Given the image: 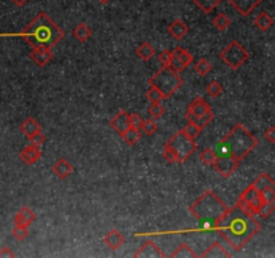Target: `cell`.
Segmentation results:
<instances>
[{
  "mask_svg": "<svg viewBox=\"0 0 275 258\" xmlns=\"http://www.w3.org/2000/svg\"><path fill=\"white\" fill-rule=\"evenodd\" d=\"M42 153H41V149L37 145H28V147H24L23 149L19 153V159H21L22 162L27 165H32V164H35L41 159Z\"/></svg>",
  "mask_w": 275,
  "mask_h": 258,
  "instance_id": "15",
  "label": "cell"
},
{
  "mask_svg": "<svg viewBox=\"0 0 275 258\" xmlns=\"http://www.w3.org/2000/svg\"><path fill=\"white\" fill-rule=\"evenodd\" d=\"M212 23L216 30H219V31H226L229 27V24H231V21H229V18L226 15V14L220 12V14H218V15L213 18Z\"/></svg>",
  "mask_w": 275,
  "mask_h": 258,
  "instance_id": "28",
  "label": "cell"
},
{
  "mask_svg": "<svg viewBox=\"0 0 275 258\" xmlns=\"http://www.w3.org/2000/svg\"><path fill=\"white\" fill-rule=\"evenodd\" d=\"M110 127L113 128L119 136H122L125 132L129 129V113L124 109L119 111L112 120H110Z\"/></svg>",
  "mask_w": 275,
  "mask_h": 258,
  "instance_id": "14",
  "label": "cell"
},
{
  "mask_svg": "<svg viewBox=\"0 0 275 258\" xmlns=\"http://www.w3.org/2000/svg\"><path fill=\"white\" fill-rule=\"evenodd\" d=\"M35 214L31 209L28 207H22L21 210L18 211V214L14 218V225L15 226H26L28 227L32 222L35 221Z\"/></svg>",
  "mask_w": 275,
  "mask_h": 258,
  "instance_id": "18",
  "label": "cell"
},
{
  "mask_svg": "<svg viewBox=\"0 0 275 258\" xmlns=\"http://www.w3.org/2000/svg\"><path fill=\"white\" fill-rule=\"evenodd\" d=\"M202 131H203L202 128L199 127V125H196L195 122H191V121H188L187 125L183 128V132H184L188 137L193 139V140H195V139H196V137L202 133Z\"/></svg>",
  "mask_w": 275,
  "mask_h": 258,
  "instance_id": "35",
  "label": "cell"
},
{
  "mask_svg": "<svg viewBox=\"0 0 275 258\" xmlns=\"http://www.w3.org/2000/svg\"><path fill=\"white\" fill-rule=\"evenodd\" d=\"M148 113H149V116H151V118H153V120H160L161 117L164 116L165 109H164V106H161L160 104H151L149 109H148Z\"/></svg>",
  "mask_w": 275,
  "mask_h": 258,
  "instance_id": "37",
  "label": "cell"
},
{
  "mask_svg": "<svg viewBox=\"0 0 275 258\" xmlns=\"http://www.w3.org/2000/svg\"><path fill=\"white\" fill-rule=\"evenodd\" d=\"M239 163L240 162L232 158L231 155H227V156H218L215 163L212 164V167L223 179H229V176L238 169Z\"/></svg>",
  "mask_w": 275,
  "mask_h": 258,
  "instance_id": "8",
  "label": "cell"
},
{
  "mask_svg": "<svg viewBox=\"0 0 275 258\" xmlns=\"http://www.w3.org/2000/svg\"><path fill=\"white\" fill-rule=\"evenodd\" d=\"M172 258H188V257H197L196 253L193 252L192 249L189 248L188 245H185V243H182V245H179V248L173 252V253L171 254Z\"/></svg>",
  "mask_w": 275,
  "mask_h": 258,
  "instance_id": "29",
  "label": "cell"
},
{
  "mask_svg": "<svg viewBox=\"0 0 275 258\" xmlns=\"http://www.w3.org/2000/svg\"><path fill=\"white\" fill-rule=\"evenodd\" d=\"M157 129H159V125H157L156 120H153V118H151V120H144L142 127H141V132H142L145 136H153L157 132Z\"/></svg>",
  "mask_w": 275,
  "mask_h": 258,
  "instance_id": "33",
  "label": "cell"
},
{
  "mask_svg": "<svg viewBox=\"0 0 275 258\" xmlns=\"http://www.w3.org/2000/svg\"><path fill=\"white\" fill-rule=\"evenodd\" d=\"M162 158H164V160H165L166 163L169 164L179 163V158H177L176 152H175L169 145H165V144H164V149H162Z\"/></svg>",
  "mask_w": 275,
  "mask_h": 258,
  "instance_id": "36",
  "label": "cell"
},
{
  "mask_svg": "<svg viewBox=\"0 0 275 258\" xmlns=\"http://www.w3.org/2000/svg\"><path fill=\"white\" fill-rule=\"evenodd\" d=\"M229 3L239 12V15L249 16L262 3V0H229Z\"/></svg>",
  "mask_w": 275,
  "mask_h": 258,
  "instance_id": "13",
  "label": "cell"
},
{
  "mask_svg": "<svg viewBox=\"0 0 275 258\" xmlns=\"http://www.w3.org/2000/svg\"><path fill=\"white\" fill-rule=\"evenodd\" d=\"M14 258L15 257V254H14V252L11 250L10 248H1L0 249V258Z\"/></svg>",
  "mask_w": 275,
  "mask_h": 258,
  "instance_id": "48",
  "label": "cell"
},
{
  "mask_svg": "<svg viewBox=\"0 0 275 258\" xmlns=\"http://www.w3.org/2000/svg\"><path fill=\"white\" fill-rule=\"evenodd\" d=\"M164 253L156 243L152 241H146L135 253V258H162Z\"/></svg>",
  "mask_w": 275,
  "mask_h": 258,
  "instance_id": "12",
  "label": "cell"
},
{
  "mask_svg": "<svg viewBox=\"0 0 275 258\" xmlns=\"http://www.w3.org/2000/svg\"><path fill=\"white\" fill-rule=\"evenodd\" d=\"M188 31H189V28H188L187 24H185L182 19H175V21L169 24V27H168V34H169L173 39H176V41L184 39V38L187 37Z\"/></svg>",
  "mask_w": 275,
  "mask_h": 258,
  "instance_id": "17",
  "label": "cell"
},
{
  "mask_svg": "<svg viewBox=\"0 0 275 258\" xmlns=\"http://www.w3.org/2000/svg\"><path fill=\"white\" fill-rule=\"evenodd\" d=\"M73 171L74 167L71 165V163H69L68 159L65 158L58 159L57 162L54 163V165H52V172L57 175V178H59V179L62 180L69 178Z\"/></svg>",
  "mask_w": 275,
  "mask_h": 258,
  "instance_id": "16",
  "label": "cell"
},
{
  "mask_svg": "<svg viewBox=\"0 0 275 258\" xmlns=\"http://www.w3.org/2000/svg\"><path fill=\"white\" fill-rule=\"evenodd\" d=\"M145 97L151 101L152 104H160L161 101L165 100V97H164V94L161 93L160 90L157 89L156 86H152V85H149V89L146 90Z\"/></svg>",
  "mask_w": 275,
  "mask_h": 258,
  "instance_id": "30",
  "label": "cell"
},
{
  "mask_svg": "<svg viewBox=\"0 0 275 258\" xmlns=\"http://www.w3.org/2000/svg\"><path fill=\"white\" fill-rule=\"evenodd\" d=\"M208 111H211V106L208 105V102L202 97H196L195 100L188 105L187 112H185V118L188 121L193 122L197 117L203 116L204 113H207Z\"/></svg>",
  "mask_w": 275,
  "mask_h": 258,
  "instance_id": "10",
  "label": "cell"
},
{
  "mask_svg": "<svg viewBox=\"0 0 275 258\" xmlns=\"http://www.w3.org/2000/svg\"><path fill=\"white\" fill-rule=\"evenodd\" d=\"M215 152H216V156H227V155H229V147H227V145H226V142H223L222 140L218 142Z\"/></svg>",
  "mask_w": 275,
  "mask_h": 258,
  "instance_id": "46",
  "label": "cell"
},
{
  "mask_svg": "<svg viewBox=\"0 0 275 258\" xmlns=\"http://www.w3.org/2000/svg\"><path fill=\"white\" fill-rule=\"evenodd\" d=\"M211 70H212V65L209 64L207 59H199L196 64H195V71H196L199 75H202V77L207 75Z\"/></svg>",
  "mask_w": 275,
  "mask_h": 258,
  "instance_id": "34",
  "label": "cell"
},
{
  "mask_svg": "<svg viewBox=\"0 0 275 258\" xmlns=\"http://www.w3.org/2000/svg\"><path fill=\"white\" fill-rule=\"evenodd\" d=\"M265 139L270 144H274L275 142V127H270L267 131L265 132Z\"/></svg>",
  "mask_w": 275,
  "mask_h": 258,
  "instance_id": "47",
  "label": "cell"
},
{
  "mask_svg": "<svg viewBox=\"0 0 275 258\" xmlns=\"http://www.w3.org/2000/svg\"><path fill=\"white\" fill-rule=\"evenodd\" d=\"M144 118L138 115V113H129V127L135 128V129H140L142 127Z\"/></svg>",
  "mask_w": 275,
  "mask_h": 258,
  "instance_id": "43",
  "label": "cell"
},
{
  "mask_svg": "<svg viewBox=\"0 0 275 258\" xmlns=\"http://www.w3.org/2000/svg\"><path fill=\"white\" fill-rule=\"evenodd\" d=\"M206 92H207V94L209 95V97L218 98V97H220L222 93H223V86L219 84L218 81H211V82L207 85Z\"/></svg>",
  "mask_w": 275,
  "mask_h": 258,
  "instance_id": "32",
  "label": "cell"
},
{
  "mask_svg": "<svg viewBox=\"0 0 275 258\" xmlns=\"http://www.w3.org/2000/svg\"><path fill=\"white\" fill-rule=\"evenodd\" d=\"M183 78L180 77V73L175 71L173 69L169 66L166 68H161L153 77L149 79V85L156 86L157 89L160 90L164 94L165 98H169L176 93L177 90L183 86Z\"/></svg>",
  "mask_w": 275,
  "mask_h": 258,
  "instance_id": "5",
  "label": "cell"
},
{
  "mask_svg": "<svg viewBox=\"0 0 275 258\" xmlns=\"http://www.w3.org/2000/svg\"><path fill=\"white\" fill-rule=\"evenodd\" d=\"M172 57H173V53H172L171 50H164V51H161L159 54V62H160L162 68H166V66L171 65Z\"/></svg>",
  "mask_w": 275,
  "mask_h": 258,
  "instance_id": "44",
  "label": "cell"
},
{
  "mask_svg": "<svg viewBox=\"0 0 275 258\" xmlns=\"http://www.w3.org/2000/svg\"><path fill=\"white\" fill-rule=\"evenodd\" d=\"M259 195H260V199H262V202H263V203H273V202H275L274 186H271V187H267V188H265L263 191H260Z\"/></svg>",
  "mask_w": 275,
  "mask_h": 258,
  "instance_id": "38",
  "label": "cell"
},
{
  "mask_svg": "<svg viewBox=\"0 0 275 258\" xmlns=\"http://www.w3.org/2000/svg\"><path fill=\"white\" fill-rule=\"evenodd\" d=\"M19 129L23 135H26L27 137H30L34 133L41 131V125L39 122L34 118V117H27L26 120H23L21 125H19Z\"/></svg>",
  "mask_w": 275,
  "mask_h": 258,
  "instance_id": "20",
  "label": "cell"
},
{
  "mask_svg": "<svg viewBox=\"0 0 275 258\" xmlns=\"http://www.w3.org/2000/svg\"><path fill=\"white\" fill-rule=\"evenodd\" d=\"M213 117H215V115H213V112L212 111H208L207 113H204L203 116L197 117L196 120H195V121H193V122H195L196 125H199V127H200L203 129V128L207 127L208 124L212 121Z\"/></svg>",
  "mask_w": 275,
  "mask_h": 258,
  "instance_id": "39",
  "label": "cell"
},
{
  "mask_svg": "<svg viewBox=\"0 0 275 258\" xmlns=\"http://www.w3.org/2000/svg\"><path fill=\"white\" fill-rule=\"evenodd\" d=\"M220 1H222V0H193L195 5H196L199 10L203 11L204 14L212 12V11L218 7Z\"/></svg>",
  "mask_w": 275,
  "mask_h": 258,
  "instance_id": "26",
  "label": "cell"
},
{
  "mask_svg": "<svg viewBox=\"0 0 275 258\" xmlns=\"http://www.w3.org/2000/svg\"><path fill=\"white\" fill-rule=\"evenodd\" d=\"M216 152H215V149H212V148H206L203 152H200V156H199V159H200V162H202L203 164H206V165H211L212 167V164L215 163V160H216Z\"/></svg>",
  "mask_w": 275,
  "mask_h": 258,
  "instance_id": "31",
  "label": "cell"
},
{
  "mask_svg": "<svg viewBox=\"0 0 275 258\" xmlns=\"http://www.w3.org/2000/svg\"><path fill=\"white\" fill-rule=\"evenodd\" d=\"M251 186H252L258 192H260V191H263L265 188H267V187L274 186V179L271 178L270 175L265 172V174H260L259 176L254 180V183Z\"/></svg>",
  "mask_w": 275,
  "mask_h": 258,
  "instance_id": "25",
  "label": "cell"
},
{
  "mask_svg": "<svg viewBox=\"0 0 275 258\" xmlns=\"http://www.w3.org/2000/svg\"><path fill=\"white\" fill-rule=\"evenodd\" d=\"M275 209V202H273V203H263V205L260 206L259 210H258V212H256V215H259L260 218H269V216L273 214V211H274Z\"/></svg>",
  "mask_w": 275,
  "mask_h": 258,
  "instance_id": "41",
  "label": "cell"
},
{
  "mask_svg": "<svg viewBox=\"0 0 275 258\" xmlns=\"http://www.w3.org/2000/svg\"><path fill=\"white\" fill-rule=\"evenodd\" d=\"M216 227V222L211 219H200L199 221V227L197 232H213Z\"/></svg>",
  "mask_w": 275,
  "mask_h": 258,
  "instance_id": "42",
  "label": "cell"
},
{
  "mask_svg": "<svg viewBox=\"0 0 275 258\" xmlns=\"http://www.w3.org/2000/svg\"><path fill=\"white\" fill-rule=\"evenodd\" d=\"M172 53H173V57H172L169 68L173 69L177 73L184 71V70L193 62V55L189 53V51H187L184 47L177 46Z\"/></svg>",
  "mask_w": 275,
  "mask_h": 258,
  "instance_id": "9",
  "label": "cell"
},
{
  "mask_svg": "<svg viewBox=\"0 0 275 258\" xmlns=\"http://www.w3.org/2000/svg\"><path fill=\"white\" fill-rule=\"evenodd\" d=\"M73 37L81 43H85L89 38L92 37V30L86 23H79L78 26L73 30Z\"/></svg>",
  "mask_w": 275,
  "mask_h": 258,
  "instance_id": "24",
  "label": "cell"
},
{
  "mask_svg": "<svg viewBox=\"0 0 275 258\" xmlns=\"http://www.w3.org/2000/svg\"><path fill=\"white\" fill-rule=\"evenodd\" d=\"M273 23H274V19H273L270 14H267V12H260L254 21L255 27H258L260 31L263 32L269 31L271 27H273Z\"/></svg>",
  "mask_w": 275,
  "mask_h": 258,
  "instance_id": "22",
  "label": "cell"
},
{
  "mask_svg": "<svg viewBox=\"0 0 275 258\" xmlns=\"http://www.w3.org/2000/svg\"><path fill=\"white\" fill-rule=\"evenodd\" d=\"M18 35L23 38L32 48H52L65 38V31L54 23L46 12H39L30 22V24Z\"/></svg>",
  "mask_w": 275,
  "mask_h": 258,
  "instance_id": "2",
  "label": "cell"
},
{
  "mask_svg": "<svg viewBox=\"0 0 275 258\" xmlns=\"http://www.w3.org/2000/svg\"><path fill=\"white\" fill-rule=\"evenodd\" d=\"M202 258H219V257H229V253L219 242H213L209 248L200 256Z\"/></svg>",
  "mask_w": 275,
  "mask_h": 258,
  "instance_id": "21",
  "label": "cell"
},
{
  "mask_svg": "<svg viewBox=\"0 0 275 258\" xmlns=\"http://www.w3.org/2000/svg\"><path fill=\"white\" fill-rule=\"evenodd\" d=\"M155 54H156V50L149 42L141 43L140 46L136 48V55L142 61H149V59L153 58Z\"/></svg>",
  "mask_w": 275,
  "mask_h": 258,
  "instance_id": "23",
  "label": "cell"
},
{
  "mask_svg": "<svg viewBox=\"0 0 275 258\" xmlns=\"http://www.w3.org/2000/svg\"><path fill=\"white\" fill-rule=\"evenodd\" d=\"M165 145L169 147L176 152L177 158H179V163H184L195 151H196V142L193 139L188 137L184 132L179 131L176 132L173 136L165 142Z\"/></svg>",
  "mask_w": 275,
  "mask_h": 258,
  "instance_id": "6",
  "label": "cell"
},
{
  "mask_svg": "<svg viewBox=\"0 0 275 258\" xmlns=\"http://www.w3.org/2000/svg\"><path fill=\"white\" fill-rule=\"evenodd\" d=\"M229 207L226 206L224 202L219 199L218 195L213 191H206L199 199L189 207V211L197 221L200 219H211V221L219 222L226 215ZM216 229V227H215Z\"/></svg>",
  "mask_w": 275,
  "mask_h": 258,
  "instance_id": "4",
  "label": "cell"
},
{
  "mask_svg": "<svg viewBox=\"0 0 275 258\" xmlns=\"http://www.w3.org/2000/svg\"><path fill=\"white\" fill-rule=\"evenodd\" d=\"M215 230L234 250L239 252L260 232V223L255 219V216L249 215L238 205H235L231 209L229 207L226 215L216 225Z\"/></svg>",
  "mask_w": 275,
  "mask_h": 258,
  "instance_id": "1",
  "label": "cell"
},
{
  "mask_svg": "<svg viewBox=\"0 0 275 258\" xmlns=\"http://www.w3.org/2000/svg\"><path fill=\"white\" fill-rule=\"evenodd\" d=\"M104 242L109 246L112 250H117L118 248H121L125 242V238L124 235L118 232V230H115V229H112L104 238Z\"/></svg>",
  "mask_w": 275,
  "mask_h": 258,
  "instance_id": "19",
  "label": "cell"
},
{
  "mask_svg": "<svg viewBox=\"0 0 275 258\" xmlns=\"http://www.w3.org/2000/svg\"><path fill=\"white\" fill-rule=\"evenodd\" d=\"M28 139H30V142H31L32 145H37V147H41V145H43L46 142V136L42 133V131L34 133Z\"/></svg>",
  "mask_w": 275,
  "mask_h": 258,
  "instance_id": "45",
  "label": "cell"
},
{
  "mask_svg": "<svg viewBox=\"0 0 275 258\" xmlns=\"http://www.w3.org/2000/svg\"><path fill=\"white\" fill-rule=\"evenodd\" d=\"M98 1H99V3H101V4H108L110 0H98Z\"/></svg>",
  "mask_w": 275,
  "mask_h": 258,
  "instance_id": "50",
  "label": "cell"
},
{
  "mask_svg": "<svg viewBox=\"0 0 275 258\" xmlns=\"http://www.w3.org/2000/svg\"><path fill=\"white\" fill-rule=\"evenodd\" d=\"M12 237L18 239V241H24L28 237V229L26 226H15L12 229Z\"/></svg>",
  "mask_w": 275,
  "mask_h": 258,
  "instance_id": "40",
  "label": "cell"
},
{
  "mask_svg": "<svg viewBox=\"0 0 275 258\" xmlns=\"http://www.w3.org/2000/svg\"><path fill=\"white\" fill-rule=\"evenodd\" d=\"M12 3L18 7H24L28 3V0H12Z\"/></svg>",
  "mask_w": 275,
  "mask_h": 258,
  "instance_id": "49",
  "label": "cell"
},
{
  "mask_svg": "<svg viewBox=\"0 0 275 258\" xmlns=\"http://www.w3.org/2000/svg\"><path fill=\"white\" fill-rule=\"evenodd\" d=\"M121 137L124 139L125 142H126L128 145L133 147V145H136L137 142L140 141L141 131L140 129H135V128H129V129L125 132L124 135H122Z\"/></svg>",
  "mask_w": 275,
  "mask_h": 258,
  "instance_id": "27",
  "label": "cell"
},
{
  "mask_svg": "<svg viewBox=\"0 0 275 258\" xmlns=\"http://www.w3.org/2000/svg\"><path fill=\"white\" fill-rule=\"evenodd\" d=\"M54 57L51 48L46 47H34L30 53V58L35 65H38L39 68L46 66Z\"/></svg>",
  "mask_w": 275,
  "mask_h": 258,
  "instance_id": "11",
  "label": "cell"
},
{
  "mask_svg": "<svg viewBox=\"0 0 275 258\" xmlns=\"http://www.w3.org/2000/svg\"><path fill=\"white\" fill-rule=\"evenodd\" d=\"M219 57L229 69L238 70L240 66H243L249 61L250 54L238 41H232L219 54Z\"/></svg>",
  "mask_w": 275,
  "mask_h": 258,
  "instance_id": "7",
  "label": "cell"
},
{
  "mask_svg": "<svg viewBox=\"0 0 275 258\" xmlns=\"http://www.w3.org/2000/svg\"><path fill=\"white\" fill-rule=\"evenodd\" d=\"M222 141L226 142V145L229 147V155L238 162H242L243 159L247 158L259 144L258 139L254 135H251L242 124H236L222 139Z\"/></svg>",
  "mask_w": 275,
  "mask_h": 258,
  "instance_id": "3",
  "label": "cell"
}]
</instances>
